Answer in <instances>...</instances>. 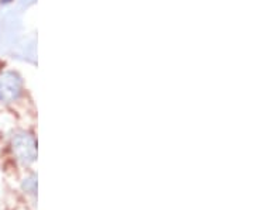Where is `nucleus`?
Returning a JSON list of instances; mask_svg holds the SVG:
<instances>
[{
    "label": "nucleus",
    "mask_w": 254,
    "mask_h": 210,
    "mask_svg": "<svg viewBox=\"0 0 254 210\" xmlns=\"http://www.w3.org/2000/svg\"><path fill=\"white\" fill-rule=\"evenodd\" d=\"M23 189L26 191L30 195H36L37 191V178L33 175V176H30L27 179H24V182H23Z\"/></svg>",
    "instance_id": "7ed1b4c3"
},
{
    "label": "nucleus",
    "mask_w": 254,
    "mask_h": 210,
    "mask_svg": "<svg viewBox=\"0 0 254 210\" xmlns=\"http://www.w3.org/2000/svg\"><path fill=\"white\" fill-rule=\"evenodd\" d=\"M17 85L14 79H9V78H1L0 79V101L7 102L14 99L17 96Z\"/></svg>",
    "instance_id": "f03ea898"
},
{
    "label": "nucleus",
    "mask_w": 254,
    "mask_h": 210,
    "mask_svg": "<svg viewBox=\"0 0 254 210\" xmlns=\"http://www.w3.org/2000/svg\"><path fill=\"white\" fill-rule=\"evenodd\" d=\"M13 151L18 161L24 165L33 164L36 161V144L34 140L27 134H17L13 138Z\"/></svg>",
    "instance_id": "f257e3e1"
}]
</instances>
